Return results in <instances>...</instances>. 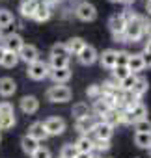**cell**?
Wrapping results in <instances>:
<instances>
[{
    "mask_svg": "<svg viewBox=\"0 0 151 158\" xmlns=\"http://www.w3.org/2000/svg\"><path fill=\"white\" fill-rule=\"evenodd\" d=\"M142 35H144V19L134 15L132 19L127 21L125 30H123V37H125V41H138Z\"/></svg>",
    "mask_w": 151,
    "mask_h": 158,
    "instance_id": "cell-1",
    "label": "cell"
},
{
    "mask_svg": "<svg viewBox=\"0 0 151 158\" xmlns=\"http://www.w3.org/2000/svg\"><path fill=\"white\" fill-rule=\"evenodd\" d=\"M71 97H73V91L67 86L56 84V86L47 89V99L50 102H67V101H71Z\"/></svg>",
    "mask_w": 151,
    "mask_h": 158,
    "instance_id": "cell-2",
    "label": "cell"
},
{
    "mask_svg": "<svg viewBox=\"0 0 151 158\" xmlns=\"http://www.w3.org/2000/svg\"><path fill=\"white\" fill-rule=\"evenodd\" d=\"M147 117V108L140 102V104H136L132 110H123L121 112V123H125V125H132V123H136V121H142V119H145Z\"/></svg>",
    "mask_w": 151,
    "mask_h": 158,
    "instance_id": "cell-3",
    "label": "cell"
},
{
    "mask_svg": "<svg viewBox=\"0 0 151 158\" xmlns=\"http://www.w3.org/2000/svg\"><path fill=\"white\" fill-rule=\"evenodd\" d=\"M125 24H127V21H125V17H123L121 13H114V15L110 17L108 26H110V32H112V35H114L116 41H125V37H123Z\"/></svg>",
    "mask_w": 151,
    "mask_h": 158,
    "instance_id": "cell-4",
    "label": "cell"
},
{
    "mask_svg": "<svg viewBox=\"0 0 151 158\" xmlns=\"http://www.w3.org/2000/svg\"><path fill=\"white\" fill-rule=\"evenodd\" d=\"M75 15H77L80 21H84V23H92V21L97 19V10L90 2H80L77 8H75Z\"/></svg>",
    "mask_w": 151,
    "mask_h": 158,
    "instance_id": "cell-5",
    "label": "cell"
},
{
    "mask_svg": "<svg viewBox=\"0 0 151 158\" xmlns=\"http://www.w3.org/2000/svg\"><path fill=\"white\" fill-rule=\"evenodd\" d=\"M92 134H93L92 139H105V141H110V138H112V134H114V127L106 125V123L101 119L99 123H95Z\"/></svg>",
    "mask_w": 151,
    "mask_h": 158,
    "instance_id": "cell-6",
    "label": "cell"
},
{
    "mask_svg": "<svg viewBox=\"0 0 151 158\" xmlns=\"http://www.w3.org/2000/svg\"><path fill=\"white\" fill-rule=\"evenodd\" d=\"M49 74V65L45 61H34L28 65V76L32 78V80H43V78Z\"/></svg>",
    "mask_w": 151,
    "mask_h": 158,
    "instance_id": "cell-7",
    "label": "cell"
},
{
    "mask_svg": "<svg viewBox=\"0 0 151 158\" xmlns=\"http://www.w3.org/2000/svg\"><path fill=\"white\" fill-rule=\"evenodd\" d=\"M45 130L49 136H60L63 130H65V121L62 117H49L45 123H43Z\"/></svg>",
    "mask_w": 151,
    "mask_h": 158,
    "instance_id": "cell-8",
    "label": "cell"
},
{
    "mask_svg": "<svg viewBox=\"0 0 151 158\" xmlns=\"http://www.w3.org/2000/svg\"><path fill=\"white\" fill-rule=\"evenodd\" d=\"M17 56H19L21 61H24V63L30 65V63H34V61L39 60V50L34 45H23V48L17 52Z\"/></svg>",
    "mask_w": 151,
    "mask_h": 158,
    "instance_id": "cell-9",
    "label": "cell"
},
{
    "mask_svg": "<svg viewBox=\"0 0 151 158\" xmlns=\"http://www.w3.org/2000/svg\"><path fill=\"white\" fill-rule=\"evenodd\" d=\"M101 121V117H93V115H88V117H84V119H77V123H75V128H77L82 136H88L92 130H93V127H95V123H99Z\"/></svg>",
    "mask_w": 151,
    "mask_h": 158,
    "instance_id": "cell-10",
    "label": "cell"
},
{
    "mask_svg": "<svg viewBox=\"0 0 151 158\" xmlns=\"http://www.w3.org/2000/svg\"><path fill=\"white\" fill-rule=\"evenodd\" d=\"M23 45H24V41H23V37H21L19 34H10V35L4 39V43H2V47H4L8 52H15V54L23 48Z\"/></svg>",
    "mask_w": 151,
    "mask_h": 158,
    "instance_id": "cell-11",
    "label": "cell"
},
{
    "mask_svg": "<svg viewBox=\"0 0 151 158\" xmlns=\"http://www.w3.org/2000/svg\"><path fill=\"white\" fill-rule=\"evenodd\" d=\"M97 58H99V54H97V50H95L92 45H86V47L79 52V61H80L82 65H92V63L97 61Z\"/></svg>",
    "mask_w": 151,
    "mask_h": 158,
    "instance_id": "cell-12",
    "label": "cell"
},
{
    "mask_svg": "<svg viewBox=\"0 0 151 158\" xmlns=\"http://www.w3.org/2000/svg\"><path fill=\"white\" fill-rule=\"evenodd\" d=\"M47 76H50L56 84L62 86V84H65L69 78H71V69L69 67H65V69H50L49 67V74Z\"/></svg>",
    "mask_w": 151,
    "mask_h": 158,
    "instance_id": "cell-13",
    "label": "cell"
},
{
    "mask_svg": "<svg viewBox=\"0 0 151 158\" xmlns=\"http://www.w3.org/2000/svg\"><path fill=\"white\" fill-rule=\"evenodd\" d=\"M21 110L24 112V114H36L37 110H39V101L34 97V95H24L23 99H21Z\"/></svg>",
    "mask_w": 151,
    "mask_h": 158,
    "instance_id": "cell-14",
    "label": "cell"
},
{
    "mask_svg": "<svg viewBox=\"0 0 151 158\" xmlns=\"http://www.w3.org/2000/svg\"><path fill=\"white\" fill-rule=\"evenodd\" d=\"M15 91H17V84H15L13 78H10V76L0 78V95L2 97H11Z\"/></svg>",
    "mask_w": 151,
    "mask_h": 158,
    "instance_id": "cell-15",
    "label": "cell"
},
{
    "mask_svg": "<svg viewBox=\"0 0 151 158\" xmlns=\"http://www.w3.org/2000/svg\"><path fill=\"white\" fill-rule=\"evenodd\" d=\"M127 69L131 71V74H138L145 69V63H144V58L142 54H131L129 58V63H127Z\"/></svg>",
    "mask_w": 151,
    "mask_h": 158,
    "instance_id": "cell-16",
    "label": "cell"
},
{
    "mask_svg": "<svg viewBox=\"0 0 151 158\" xmlns=\"http://www.w3.org/2000/svg\"><path fill=\"white\" fill-rule=\"evenodd\" d=\"M28 136H32L34 139H37L39 143L41 141H45L47 138H49V134H47V130H45V127H43V123L41 121H36L30 128H28Z\"/></svg>",
    "mask_w": 151,
    "mask_h": 158,
    "instance_id": "cell-17",
    "label": "cell"
},
{
    "mask_svg": "<svg viewBox=\"0 0 151 158\" xmlns=\"http://www.w3.org/2000/svg\"><path fill=\"white\" fill-rule=\"evenodd\" d=\"M65 45V48H67V52H69V56L71 54H75V56H79V52L86 47V41L82 39V37H71L67 43H63Z\"/></svg>",
    "mask_w": 151,
    "mask_h": 158,
    "instance_id": "cell-18",
    "label": "cell"
},
{
    "mask_svg": "<svg viewBox=\"0 0 151 158\" xmlns=\"http://www.w3.org/2000/svg\"><path fill=\"white\" fill-rule=\"evenodd\" d=\"M50 15H52L50 6H47V4H43V2H39V4H37V10H36V13H34V17H32V19H36L37 23H45V21H49V19H50Z\"/></svg>",
    "mask_w": 151,
    "mask_h": 158,
    "instance_id": "cell-19",
    "label": "cell"
},
{
    "mask_svg": "<svg viewBox=\"0 0 151 158\" xmlns=\"http://www.w3.org/2000/svg\"><path fill=\"white\" fill-rule=\"evenodd\" d=\"M75 147H77L79 152H93V139L90 136H80L75 143Z\"/></svg>",
    "mask_w": 151,
    "mask_h": 158,
    "instance_id": "cell-20",
    "label": "cell"
},
{
    "mask_svg": "<svg viewBox=\"0 0 151 158\" xmlns=\"http://www.w3.org/2000/svg\"><path fill=\"white\" fill-rule=\"evenodd\" d=\"M37 4L39 2H36V0H23V2H21V15L32 19L36 10H37Z\"/></svg>",
    "mask_w": 151,
    "mask_h": 158,
    "instance_id": "cell-21",
    "label": "cell"
},
{
    "mask_svg": "<svg viewBox=\"0 0 151 158\" xmlns=\"http://www.w3.org/2000/svg\"><path fill=\"white\" fill-rule=\"evenodd\" d=\"M90 106L86 104V102H77V104H73V110H71V114H73V117L75 119H84V117H88L90 115Z\"/></svg>",
    "mask_w": 151,
    "mask_h": 158,
    "instance_id": "cell-22",
    "label": "cell"
},
{
    "mask_svg": "<svg viewBox=\"0 0 151 158\" xmlns=\"http://www.w3.org/2000/svg\"><path fill=\"white\" fill-rule=\"evenodd\" d=\"M99 60H101V65L103 67H106V69H114L116 67V50H105L101 56H99Z\"/></svg>",
    "mask_w": 151,
    "mask_h": 158,
    "instance_id": "cell-23",
    "label": "cell"
},
{
    "mask_svg": "<svg viewBox=\"0 0 151 158\" xmlns=\"http://www.w3.org/2000/svg\"><path fill=\"white\" fill-rule=\"evenodd\" d=\"M21 147H23V151H24L26 154H32V152H34L37 147H41V145H39V141H37V139H34L32 136H28V134H26V136L21 139Z\"/></svg>",
    "mask_w": 151,
    "mask_h": 158,
    "instance_id": "cell-24",
    "label": "cell"
},
{
    "mask_svg": "<svg viewBox=\"0 0 151 158\" xmlns=\"http://www.w3.org/2000/svg\"><path fill=\"white\" fill-rule=\"evenodd\" d=\"M147 80H145V78H142V76H138L136 78V82H134V86H132V89H131V93L132 95H136L138 99H142V95L144 93H147Z\"/></svg>",
    "mask_w": 151,
    "mask_h": 158,
    "instance_id": "cell-25",
    "label": "cell"
},
{
    "mask_svg": "<svg viewBox=\"0 0 151 158\" xmlns=\"http://www.w3.org/2000/svg\"><path fill=\"white\" fill-rule=\"evenodd\" d=\"M101 119H103L106 125L116 127V125H119V123H121V112H118V110H108Z\"/></svg>",
    "mask_w": 151,
    "mask_h": 158,
    "instance_id": "cell-26",
    "label": "cell"
},
{
    "mask_svg": "<svg viewBox=\"0 0 151 158\" xmlns=\"http://www.w3.org/2000/svg\"><path fill=\"white\" fill-rule=\"evenodd\" d=\"M134 143H136V147H140V149H147V147L151 145V134L136 132V134H134Z\"/></svg>",
    "mask_w": 151,
    "mask_h": 158,
    "instance_id": "cell-27",
    "label": "cell"
},
{
    "mask_svg": "<svg viewBox=\"0 0 151 158\" xmlns=\"http://www.w3.org/2000/svg\"><path fill=\"white\" fill-rule=\"evenodd\" d=\"M17 63H19V56L15 52H8L6 50L4 52V58H2V63H0V65H4V67L10 69V67H15Z\"/></svg>",
    "mask_w": 151,
    "mask_h": 158,
    "instance_id": "cell-28",
    "label": "cell"
},
{
    "mask_svg": "<svg viewBox=\"0 0 151 158\" xmlns=\"http://www.w3.org/2000/svg\"><path fill=\"white\" fill-rule=\"evenodd\" d=\"M136 78H138L136 74H129V76H125L123 80L119 82V91H125V93L131 91L132 86H134V82H136Z\"/></svg>",
    "mask_w": 151,
    "mask_h": 158,
    "instance_id": "cell-29",
    "label": "cell"
},
{
    "mask_svg": "<svg viewBox=\"0 0 151 158\" xmlns=\"http://www.w3.org/2000/svg\"><path fill=\"white\" fill-rule=\"evenodd\" d=\"M77 147H75V143H67V145H63L62 147V151H60V158H75L77 156Z\"/></svg>",
    "mask_w": 151,
    "mask_h": 158,
    "instance_id": "cell-30",
    "label": "cell"
},
{
    "mask_svg": "<svg viewBox=\"0 0 151 158\" xmlns=\"http://www.w3.org/2000/svg\"><path fill=\"white\" fill-rule=\"evenodd\" d=\"M50 56H56V58H69V52L65 48L63 43H56L52 48H50Z\"/></svg>",
    "mask_w": 151,
    "mask_h": 158,
    "instance_id": "cell-31",
    "label": "cell"
},
{
    "mask_svg": "<svg viewBox=\"0 0 151 158\" xmlns=\"http://www.w3.org/2000/svg\"><path fill=\"white\" fill-rule=\"evenodd\" d=\"M134 130L136 132H142V134H151V121L145 117L142 121H136L134 123Z\"/></svg>",
    "mask_w": 151,
    "mask_h": 158,
    "instance_id": "cell-32",
    "label": "cell"
},
{
    "mask_svg": "<svg viewBox=\"0 0 151 158\" xmlns=\"http://www.w3.org/2000/svg\"><path fill=\"white\" fill-rule=\"evenodd\" d=\"M65 67H69V58L50 56V69H65Z\"/></svg>",
    "mask_w": 151,
    "mask_h": 158,
    "instance_id": "cell-33",
    "label": "cell"
},
{
    "mask_svg": "<svg viewBox=\"0 0 151 158\" xmlns=\"http://www.w3.org/2000/svg\"><path fill=\"white\" fill-rule=\"evenodd\" d=\"M11 23H13L11 11H8V10H0V30L6 28V26H10Z\"/></svg>",
    "mask_w": 151,
    "mask_h": 158,
    "instance_id": "cell-34",
    "label": "cell"
},
{
    "mask_svg": "<svg viewBox=\"0 0 151 158\" xmlns=\"http://www.w3.org/2000/svg\"><path fill=\"white\" fill-rule=\"evenodd\" d=\"M112 73H114V80H118V82H121L125 76L131 74V71H129L127 67H121V65H116V67L112 69Z\"/></svg>",
    "mask_w": 151,
    "mask_h": 158,
    "instance_id": "cell-35",
    "label": "cell"
},
{
    "mask_svg": "<svg viewBox=\"0 0 151 158\" xmlns=\"http://www.w3.org/2000/svg\"><path fill=\"white\" fill-rule=\"evenodd\" d=\"M108 110H110V108H108V106H106V104H105V102H103L101 99L93 101V114H95V115L103 117V115H105V114H106Z\"/></svg>",
    "mask_w": 151,
    "mask_h": 158,
    "instance_id": "cell-36",
    "label": "cell"
},
{
    "mask_svg": "<svg viewBox=\"0 0 151 158\" xmlns=\"http://www.w3.org/2000/svg\"><path fill=\"white\" fill-rule=\"evenodd\" d=\"M15 125V115H4L0 117V130H8Z\"/></svg>",
    "mask_w": 151,
    "mask_h": 158,
    "instance_id": "cell-37",
    "label": "cell"
},
{
    "mask_svg": "<svg viewBox=\"0 0 151 158\" xmlns=\"http://www.w3.org/2000/svg\"><path fill=\"white\" fill-rule=\"evenodd\" d=\"M101 95H103V88H101V86L92 84V86L88 88V97H90V99L97 101V99H101Z\"/></svg>",
    "mask_w": 151,
    "mask_h": 158,
    "instance_id": "cell-38",
    "label": "cell"
},
{
    "mask_svg": "<svg viewBox=\"0 0 151 158\" xmlns=\"http://www.w3.org/2000/svg\"><path fill=\"white\" fill-rule=\"evenodd\" d=\"M129 58H131V54H129V52H125V50H121V52H116V65L127 67V63H129Z\"/></svg>",
    "mask_w": 151,
    "mask_h": 158,
    "instance_id": "cell-39",
    "label": "cell"
},
{
    "mask_svg": "<svg viewBox=\"0 0 151 158\" xmlns=\"http://www.w3.org/2000/svg\"><path fill=\"white\" fill-rule=\"evenodd\" d=\"M30 158H52V154H50V151H49L47 147H37V149L30 154Z\"/></svg>",
    "mask_w": 151,
    "mask_h": 158,
    "instance_id": "cell-40",
    "label": "cell"
},
{
    "mask_svg": "<svg viewBox=\"0 0 151 158\" xmlns=\"http://www.w3.org/2000/svg\"><path fill=\"white\" fill-rule=\"evenodd\" d=\"M4 115H15L13 114V106L10 102H6V101L0 102V117H4Z\"/></svg>",
    "mask_w": 151,
    "mask_h": 158,
    "instance_id": "cell-41",
    "label": "cell"
},
{
    "mask_svg": "<svg viewBox=\"0 0 151 158\" xmlns=\"http://www.w3.org/2000/svg\"><path fill=\"white\" fill-rule=\"evenodd\" d=\"M93 149H97V151H108V149H110V141H105V139H93Z\"/></svg>",
    "mask_w": 151,
    "mask_h": 158,
    "instance_id": "cell-42",
    "label": "cell"
},
{
    "mask_svg": "<svg viewBox=\"0 0 151 158\" xmlns=\"http://www.w3.org/2000/svg\"><path fill=\"white\" fill-rule=\"evenodd\" d=\"M142 58H144L145 67H147V65H151V54H145V52H144V54H142Z\"/></svg>",
    "mask_w": 151,
    "mask_h": 158,
    "instance_id": "cell-43",
    "label": "cell"
},
{
    "mask_svg": "<svg viewBox=\"0 0 151 158\" xmlns=\"http://www.w3.org/2000/svg\"><path fill=\"white\" fill-rule=\"evenodd\" d=\"M92 154L93 152H77V156H75V158H92Z\"/></svg>",
    "mask_w": 151,
    "mask_h": 158,
    "instance_id": "cell-44",
    "label": "cell"
},
{
    "mask_svg": "<svg viewBox=\"0 0 151 158\" xmlns=\"http://www.w3.org/2000/svg\"><path fill=\"white\" fill-rule=\"evenodd\" d=\"M144 52H145V54H151V39L145 43V48H144Z\"/></svg>",
    "mask_w": 151,
    "mask_h": 158,
    "instance_id": "cell-45",
    "label": "cell"
},
{
    "mask_svg": "<svg viewBox=\"0 0 151 158\" xmlns=\"http://www.w3.org/2000/svg\"><path fill=\"white\" fill-rule=\"evenodd\" d=\"M43 4H47V6H52V4H56V2H60V0H41Z\"/></svg>",
    "mask_w": 151,
    "mask_h": 158,
    "instance_id": "cell-46",
    "label": "cell"
},
{
    "mask_svg": "<svg viewBox=\"0 0 151 158\" xmlns=\"http://www.w3.org/2000/svg\"><path fill=\"white\" fill-rule=\"evenodd\" d=\"M4 52H6V48L0 45V63H2V58H4Z\"/></svg>",
    "mask_w": 151,
    "mask_h": 158,
    "instance_id": "cell-47",
    "label": "cell"
},
{
    "mask_svg": "<svg viewBox=\"0 0 151 158\" xmlns=\"http://www.w3.org/2000/svg\"><path fill=\"white\" fill-rule=\"evenodd\" d=\"M119 2H121V4H125V6H131L134 0H119Z\"/></svg>",
    "mask_w": 151,
    "mask_h": 158,
    "instance_id": "cell-48",
    "label": "cell"
},
{
    "mask_svg": "<svg viewBox=\"0 0 151 158\" xmlns=\"http://www.w3.org/2000/svg\"><path fill=\"white\" fill-rule=\"evenodd\" d=\"M145 8H147V13L151 15V0H147V4H145Z\"/></svg>",
    "mask_w": 151,
    "mask_h": 158,
    "instance_id": "cell-49",
    "label": "cell"
},
{
    "mask_svg": "<svg viewBox=\"0 0 151 158\" xmlns=\"http://www.w3.org/2000/svg\"><path fill=\"white\" fill-rule=\"evenodd\" d=\"M92 158H101V156L99 154H92Z\"/></svg>",
    "mask_w": 151,
    "mask_h": 158,
    "instance_id": "cell-50",
    "label": "cell"
},
{
    "mask_svg": "<svg viewBox=\"0 0 151 158\" xmlns=\"http://www.w3.org/2000/svg\"><path fill=\"white\" fill-rule=\"evenodd\" d=\"M0 41H2V30H0Z\"/></svg>",
    "mask_w": 151,
    "mask_h": 158,
    "instance_id": "cell-51",
    "label": "cell"
},
{
    "mask_svg": "<svg viewBox=\"0 0 151 158\" xmlns=\"http://www.w3.org/2000/svg\"><path fill=\"white\" fill-rule=\"evenodd\" d=\"M110 2H119V0H110Z\"/></svg>",
    "mask_w": 151,
    "mask_h": 158,
    "instance_id": "cell-52",
    "label": "cell"
},
{
    "mask_svg": "<svg viewBox=\"0 0 151 158\" xmlns=\"http://www.w3.org/2000/svg\"><path fill=\"white\" fill-rule=\"evenodd\" d=\"M147 149H149V152H151V145H149V147H147Z\"/></svg>",
    "mask_w": 151,
    "mask_h": 158,
    "instance_id": "cell-53",
    "label": "cell"
},
{
    "mask_svg": "<svg viewBox=\"0 0 151 158\" xmlns=\"http://www.w3.org/2000/svg\"><path fill=\"white\" fill-rule=\"evenodd\" d=\"M36 2H41V0H36Z\"/></svg>",
    "mask_w": 151,
    "mask_h": 158,
    "instance_id": "cell-54",
    "label": "cell"
}]
</instances>
